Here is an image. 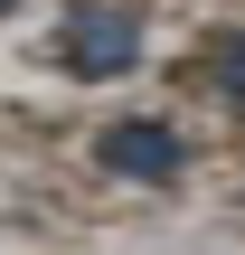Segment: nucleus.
Returning a JSON list of instances; mask_svg holds the SVG:
<instances>
[{
  "instance_id": "obj_4",
  "label": "nucleus",
  "mask_w": 245,
  "mask_h": 255,
  "mask_svg": "<svg viewBox=\"0 0 245 255\" xmlns=\"http://www.w3.org/2000/svg\"><path fill=\"white\" fill-rule=\"evenodd\" d=\"M9 9H28V0H0V19H9Z\"/></svg>"
},
{
  "instance_id": "obj_2",
  "label": "nucleus",
  "mask_w": 245,
  "mask_h": 255,
  "mask_svg": "<svg viewBox=\"0 0 245 255\" xmlns=\"http://www.w3.org/2000/svg\"><path fill=\"white\" fill-rule=\"evenodd\" d=\"M94 170L123 180V189H170L189 170V132L161 123V114H123V123H94Z\"/></svg>"
},
{
  "instance_id": "obj_1",
  "label": "nucleus",
  "mask_w": 245,
  "mask_h": 255,
  "mask_svg": "<svg viewBox=\"0 0 245 255\" xmlns=\"http://www.w3.org/2000/svg\"><path fill=\"white\" fill-rule=\"evenodd\" d=\"M151 57V19L142 0H66L57 9V66L85 76V85H113Z\"/></svg>"
},
{
  "instance_id": "obj_3",
  "label": "nucleus",
  "mask_w": 245,
  "mask_h": 255,
  "mask_svg": "<svg viewBox=\"0 0 245 255\" xmlns=\"http://www.w3.org/2000/svg\"><path fill=\"white\" fill-rule=\"evenodd\" d=\"M198 76H208V95H217L227 114H245V28H217V38L198 47Z\"/></svg>"
}]
</instances>
